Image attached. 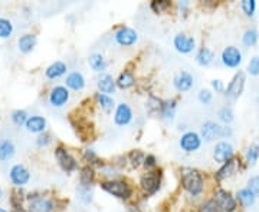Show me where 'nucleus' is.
<instances>
[{
    "label": "nucleus",
    "mask_w": 259,
    "mask_h": 212,
    "mask_svg": "<svg viewBox=\"0 0 259 212\" xmlns=\"http://www.w3.org/2000/svg\"><path fill=\"white\" fill-rule=\"evenodd\" d=\"M183 186L190 195L197 197L203 191V178H202V175L197 170H186L184 173H183Z\"/></svg>",
    "instance_id": "1"
},
{
    "label": "nucleus",
    "mask_w": 259,
    "mask_h": 212,
    "mask_svg": "<svg viewBox=\"0 0 259 212\" xmlns=\"http://www.w3.org/2000/svg\"><path fill=\"white\" fill-rule=\"evenodd\" d=\"M230 129L226 127H222L219 124H216L213 121H208L203 124L202 127V136L206 142H213L216 139H220V138H226L227 135H230Z\"/></svg>",
    "instance_id": "2"
},
{
    "label": "nucleus",
    "mask_w": 259,
    "mask_h": 212,
    "mask_svg": "<svg viewBox=\"0 0 259 212\" xmlns=\"http://www.w3.org/2000/svg\"><path fill=\"white\" fill-rule=\"evenodd\" d=\"M102 189L107 191L108 194L120 198V199H127L131 197V188L126 182L121 181H110V182H104L102 184Z\"/></svg>",
    "instance_id": "3"
},
{
    "label": "nucleus",
    "mask_w": 259,
    "mask_h": 212,
    "mask_svg": "<svg viewBox=\"0 0 259 212\" xmlns=\"http://www.w3.org/2000/svg\"><path fill=\"white\" fill-rule=\"evenodd\" d=\"M215 201L217 207L220 208V211L225 212H233L236 211V199L232 197L230 192L219 189L215 192Z\"/></svg>",
    "instance_id": "4"
},
{
    "label": "nucleus",
    "mask_w": 259,
    "mask_h": 212,
    "mask_svg": "<svg viewBox=\"0 0 259 212\" xmlns=\"http://www.w3.org/2000/svg\"><path fill=\"white\" fill-rule=\"evenodd\" d=\"M222 63L226 68H238L242 63V52L235 47V46H227L223 52H222Z\"/></svg>",
    "instance_id": "5"
},
{
    "label": "nucleus",
    "mask_w": 259,
    "mask_h": 212,
    "mask_svg": "<svg viewBox=\"0 0 259 212\" xmlns=\"http://www.w3.org/2000/svg\"><path fill=\"white\" fill-rule=\"evenodd\" d=\"M200 146H202V138L196 132H186L180 138V148L187 154L196 152Z\"/></svg>",
    "instance_id": "6"
},
{
    "label": "nucleus",
    "mask_w": 259,
    "mask_h": 212,
    "mask_svg": "<svg viewBox=\"0 0 259 212\" xmlns=\"http://www.w3.org/2000/svg\"><path fill=\"white\" fill-rule=\"evenodd\" d=\"M245 82H246V76L243 72H238L233 79L230 81V84L227 85L226 89V96L232 98V99H238L242 92H243V87H245Z\"/></svg>",
    "instance_id": "7"
},
{
    "label": "nucleus",
    "mask_w": 259,
    "mask_h": 212,
    "mask_svg": "<svg viewBox=\"0 0 259 212\" xmlns=\"http://www.w3.org/2000/svg\"><path fill=\"white\" fill-rule=\"evenodd\" d=\"M233 156V146L232 143L226 142V141H222V142H217L213 149V159L219 164H225L227 162L229 159H232Z\"/></svg>",
    "instance_id": "8"
},
{
    "label": "nucleus",
    "mask_w": 259,
    "mask_h": 212,
    "mask_svg": "<svg viewBox=\"0 0 259 212\" xmlns=\"http://www.w3.org/2000/svg\"><path fill=\"white\" fill-rule=\"evenodd\" d=\"M69 100V90L65 86H56L49 93V102L53 108H62Z\"/></svg>",
    "instance_id": "9"
},
{
    "label": "nucleus",
    "mask_w": 259,
    "mask_h": 212,
    "mask_svg": "<svg viewBox=\"0 0 259 212\" xmlns=\"http://www.w3.org/2000/svg\"><path fill=\"white\" fill-rule=\"evenodd\" d=\"M31 179V173L29 170H26V167L20 165V164H16L12 167L10 170V181L13 182V185L16 186H23L29 182Z\"/></svg>",
    "instance_id": "10"
},
{
    "label": "nucleus",
    "mask_w": 259,
    "mask_h": 212,
    "mask_svg": "<svg viewBox=\"0 0 259 212\" xmlns=\"http://www.w3.org/2000/svg\"><path fill=\"white\" fill-rule=\"evenodd\" d=\"M55 155H56V159L59 161V164H61V167H62L64 170H68V172L77 170L78 164H77L75 158H74V156H72V155H71L66 149H65V148H62V146L56 148Z\"/></svg>",
    "instance_id": "11"
},
{
    "label": "nucleus",
    "mask_w": 259,
    "mask_h": 212,
    "mask_svg": "<svg viewBox=\"0 0 259 212\" xmlns=\"http://www.w3.org/2000/svg\"><path fill=\"white\" fill-rule=\"evenodd\" d=\"M132 121V111L127 103H120L114 113V122L118 127H126Z\"/></svg>",
    "instance_id": "12"
},
{
    "label": "nucleus",
    "mask_w": 259,
    "mask_h": 212,
    "mask_svg": "<svg viewBox=\"0 0 259 212\" xmlns=\"http://www.w3.org/2000/svg\"><path fill=\"white\" fill-rule=\"evenodd\" d=\"M173 44H174V47H176L177 52H180V53H190V52L194 49L196 41H194V38H192V36H187V35H184V33H180V35H177V36L174 38Z\"/></svg>",
    "instance_id": "13"
},
{
    "label": "nucleus",
    "mask_w": 259,
    "mask_h": 212,
    "mask_svg": "<svg viewBox=\"0 0 259 212\" xmlns=\"http://www.w3.org/2000/svg\"><path fill=\"white\" fill-rule=\"evenodd\" d=\"M115 41L121 46H132L138 41V35L135 30H132L130 28H120L115 32Z\"/></svg>",
    "instance_id": "14"
},
{
    "label": "nucleus",
    "mask_w": 259,
    "mask_h": 212,
    "mask_svg": "<svg viewBox=\"0 0 259 212\" xmlns=\"http://www.w3.org/2000/svg\"><path fill=\"white\" fill-rule=\"evenodd\" d=\"M141 186L147 194H154L160 186V172H148L141 178Z\"/></svg>",
    "instance_id": "15"
},
{
    "label": "nucleus",
    "mask_w": 259,
    "mask_h": 212,
    "mask_svg": "<svg viewBox=\"0 0 259 212\" xmlns=\"http://www.w3.org/2000/svg\"><path fill=\"white\" fill-rule=\"evenodd\" d=\"M193 76L189 73V72H180L174 76V81H173V85L174 87L178 90V92H187L192 89L193 86Z\"/></svg>",
    "instance_id": "16"
},
{
    "label": "nucleus",
    "mask_w": 259,
    "mask_h": 212,
    "mask_svg": "<svg viewBox=\"0 0 259 212\" xmlns=\"http://www.w3.org/2000/svg\"><path fill=\"white\" fill-rule=\"evenodd\" d=\"M238 167H239V161H238V159H235V158L229 159L227 162H225V164L222 165L220 170L216 172V179L223 181V179H226V178H230L232 175L236 173Z\"/></svg>",
    "instance_id": "17"
},
{
    "label": "nucleus",
    "mask_w": 259,
    "mask_h": 212,
    "mask_svg": "<svg viewBox=\"0 0 259 212\" xmlns=\"http://www.w3.org/2000/svg\"><path fill=\"white\" fill-rule=\"evenodd\" d=\"M16 154V146L15 143L7 139V138H3L0 139V162H7L10 161Z\"/></svg>",
    "instance_id": "18"
},
{
    "label": "nucleus",
    "mask_w": 259,
    "mask_h": 212,
    "mask_svg": "<svg viewBox=\"0 0 259 212\" xmlns=\"http://www.w3.org/2000/svg\"><path fill=\"white\" fill-rule=\"evenodd\" d=\"M25 127L28 129V132H32V133H42L46 129V119L42 116H31L28 118Z\"/></svg>",
    "instance_id": "19"
},
{
    "label": "nucleus",
    "mask_w": 259,
    "mask_h": 212,
    "mask_svg": "<svg viewBox=\"0 0 259 212\" xmlns=\"http://www.w3.org/2000/svg\"><path fill=\"white\" fill-rule=\"evenodd\" d=\"M98 89L104 93V95H108V93H114L115 92V82L113 79L111 75L108 73H101V76L98 78Z\"/></svg>",
    "instance_id": "20"
},
{
    "label": "nucleus",
    "mask_w": 259,
    "mask_h": 212,
    "mask_svg": "<svg viewBox=\"0 0 259 212\" xmlns=\"http://www.w3.org/2000/svg\"><path fill=\"white\" fill-rule=\"evenodd\" d=\"M66 86L72 90H82L85 86V78L81 72H71L66 76Z\"/></svg>",
    "instance_id": "21"
},
{
    "label": "nucleus",
    "mask_w": 259,
    "mask_h": 212,
    "mask_svg": "<svg viewBox=\"0 0 259 212\" xmlns=\"http://www.w3.org/2000/svg\"><path fill=\"white\" fill-rule=\"evenodd\" d=\"M65 73H66V65L64 62H61V60L53 62L45 72L48 79H58V78L64 76Z\"/></svg>",
    "instance_id": "22"
},
{
    "label": "nucleus",
    "mask_w": 259,
    "mask_h": 212,
    "mask_svg": "<svg viewBox=\"0 0 259 212\" xmlns=\"http://www.w3.org/2000/svg\"><path fill=\"white\" fill-rule=\"evenodd\" d=\"M53 204L48 198H36L31 202L29 212H52Z\"/></svg>",
    "instance_id": "23"
},
{
    "label": "nucleus",
    "mask_w": 259,
    "mask_h": 212,
    "mask_svg": "<svg viewBox=\"0 0 259 212\" xmlns=\"http://www.w3.org/2000/svg\"><path fill=\"white\" fill-rule=\"evenodd\" d=\"M89 66L92 68V71L102 73L107 69V60L104 59V56L101 53H92L88 59Z\"/></svg>",
    "instance_id": "24"
},
{
    "label": "nucleus",
    "mask_w": 259,
    "mask_h": 212,
    "mask_svg": "<svg viewBox=\"0 0 259 212\" xmlns=\"http://www.w3.org/2000/svg\"><path fill=\"white\" fill-rule=\"evenodd\" d=\"M36 36L35 35H23L19 38V50L23 52V53H29L33 50V47L36 46Z\"/></svg>",
    "instance_id": "25"
},
{
    "label": "nucleus",
    "mask_w": 259,
    "mask_h": 212,
    "mask_svg": "<svg viewBox=\"0 0 259 212\" xmlns=\"http://www.w3.org/2000/svg\"><path fill=\"white\" fill-rule=\"evenodd\" d=\"M213 59H215V53L209 47H202L196 55V62L200 66H209L213 62Z\"/></svg>",
    "instance_id": "26"
},
{
    "label": "nucleus",
    "mask_w": 259,
    "mask_h": 212,
    "mask_svg": "<svg viewBox=\"0 0 259 212\" xmlns=\"http://www.w3.org/2000/svg\"><path fill=\"white\" fill-rule=\"evenodd\" d=\"M236 197H238V199L242 202V205L243 207H252L254 204H255V201H257V197L248 189V188H243V189H239L238 191V194H236Z\"/></svg>",
    "instance_id": "27"
},
{
    "label": "nucleus",
    "mask_w": 259,
    "mask_h": 212,
    "mask_svg": "<svg viewBox=\"0 0 259 212\" xmlns=\"http://www.w3.org/2000/svg\"><path fill=\"white\" fill-rule=\"evenodd\" d=\"M97 100H98V103H99V106H101V109H102L104 112H107V113L113 112L115 103H114V99H113L110 95L98 93V95H97Z\"/></svg>",
    "instance_id": "28"
},
{
    "label": "nucleus",
    "mask_w": 259,
    "mask_h": 212,
    "mask_svg": "<svg viewBox=\"0 0 259 212\" xmlns=\"http://www.w3.org/2000/svg\"><path fill=\"white\" fill-rule=\"evenodd\" d=\"M134 84H135V79H134V75L130 71H124L118 76V81L115 82V85L118 86V87H121V89H129Z\"/></svg>",
    "instance_id": "29"
},
{
    "label": "nucleus",
    "mask_w": 259,
    "mask_h": 212,
    "mask_svg": "<svg viewBox=\"0 0 259 212\" xmlns=\"http://www.w3.org/2000/svg\"><path fill=\"white\" fill-rule=\"evenodd\" d=\"M258 32H257V29H248L245 33H243V36H242V42L245 46H248V47H251V46H254L255 43L258 42Z\"/></svg>",
    "instance_id": "30"
},
{
    "label": "nucleus",
    "mask_w": 259,
    "mask_h": 212,
    "mask_svg": "<svg viewBox=\"0 0 259 212\" xmlns=\"http://www.w3.org/2000/svg\"><path fill=\"white\" fill-rule=\"evenodd\" d=\"M12 32H13V25L7 19L0 17V38L7 39V38H10Z\"/></svg>",
    "instance_id": "31"
},
{
    "label": "nucleus",
    "mask_w": 259,
    "mask_h": 212,
    "mask_svg": "<svg viewBox=\"0 0 259 212\" xmlns=\"http://www.w3.org/2000/svg\"><path fill=\"white\" fill-rule=\"evenodd\" d=\"M259 159V143H254L249 146V149L246 151V161L251 165H255Z\"/></svg>",
    "instance_id": "32"
},
{
    "label": "nucleus",
    "mask_w": 259,
    "mask_h": 212,
    "mask_svg": "<svg viewBox=\"0 0 259 212\" xmlns=\"http://www.w3.org/2000/svg\"><path fill=\"white\" fill-rule=\"evenodd\" d=\"M174 113H176V102H166L162 105V115L166 118V119H173L174 118Z\"/></svg>",
    "instance_id": "33"
},
{
    "label": "nucleus",
    "mask_w": 259,
    "mask_h": 212,
    "mask_svg": "<svg viewBox=\"0 0 259 212\" xmlns=\"http://www.w3.org/2000/svg\"><path fill=\"white\" fill-rule=\"evenodd\" d=\"M12 121H13V124L15 125H17V127H22V125H25L26 124V121H28V113H26V111H15L13 113H12Z\"/></svg>",
    "instance_id": "34"
},
{
    "label": "nucleus",
    "mask_w": 259,
    "mask_h": 212,
    "mask_svg": "<svg viewBox=\"0 0 259 212\" xmlns=\"http://www.w3.org/2000/svg\"><path fill=\"white\" fill-rule=\"evenodd\" d=\"M241 6H242V10L245 12L246 16L255 14V10H257V1L255 0H243L241 3Z\"/></svg>",
    "instance_id": "35"
},
{
    "label": "nucleus",
    "mask_w": 259,
    "mask_h": 212,
    "mask_svg": "<svg viewBox=\"0 0 259 212\" xmlns=\"http://www.w3.org/2000/svg\"><path fill=\"white\" fill-rule=\"evenodd\" d=\"M233 111L230 109V108H222L220 111H219V119L222 121V122H225V124H230L232 121H233Z\"/></svg>",
    "instance_id": "36"
},
{
    "label": "nucleus",
    "mask_w": 259,
    "mask_h": 212,
    "mask_svg": "<svg viewBox=\"0 0 259 212\" xmlns=\"http://www.w3.org/2000/svg\"><path fill=\"white\" fill-rule=\"evenodd\" d=\"M92 179H94V170H89V168L82 170V173H81V185H84V186H91Z\"/></svg>",
    "instance_id": "37"
},
{
    "label": "nucleus",
    "mask_w": 259,
    "mask_h": 212,
    "mask_svg": "<svg viewBox=\"0 0 259 212\" xmlns=\"http://www.w3.org/2000/svg\"><path fill=\"white\" fill-rule=\"evenodd\" d=\"M248 189L258 198L259 197V175H255L252 178H249L248 181Z\"/></svg>",
    "instance_id": "38"
},
{
    "label": "nucleus",
    "mask_w": 259,
    "mask_h": 212,
    "mask_svg": "<svg viewBox=\"0 0 259 212\" xmlns=\"http://www.w3.org/2000/svg\"><path fill=\"white\" fill-rule=\"evenodd\" d=\"M199 100H200V103H203V105H209L210 102H212V99H213V95H212V92L209 90V89H202L200 92H199Z\"/></svg>",
    "instance_id": "39"
},
{
    "label": "nucleus",
    "mask_w": 259,
    "mask_h": 212,
    "mask_svg": "<svg viewBox=\"0 0 259 212\" xmlns=\"http://www.w3.org/2000/svg\"><path fill=\"white\" fill-rule=\"evenodd\" d=\"M248 72L254 76L259 75V56H254L248 63Z\"/></svg>",
    "instance_id": "40"
},
{
    "label": "nucleus",
    "mask_w": 259,
    "mask_h": 212,
    "mask_svg": "<svg viewBox=\"0 0 259 212\" xmlns=\"http://www.w3.org/2000/svg\"><path fill=\"white\" fill-rule=\"evenodd\" d=\"M130 161H131L132 167L137 168V167H140V164L144 161V155H143L140 151H132V152L130 154Z\"/></svg>",
    "instance_id": "41"
},
{
    "label": "nucleus",
    "mask_w": 259,
    "mask_h": 212,
    "mask_svg": "<svg viewBox=\"0 0 259 212\" xmlns=\"http://www.w3.org/2000/svg\"><path fill=\"white\" fill-rule=\"evenodd\" d=\"M199 212H222V211H220V208L217 207V204L212 199V201H208V202L202 204V207L199 208Z\"/></svg>",
    "instance_id": "42"
},
{
    "label": "nucleus",
    "mask_w": 259,
    "mask_h": 212,
    "mask_svg": "<svg viewBox=\"0 0 259 212\" xmlns=\"http://www.w3.org/2000/svg\"><path fill=\"white\" fill-rule=\"evenodd\" d=\"M170 7V1H153L151 3V9L156 13H162L164 10H167Z\"/></svg>",
    "instance_id": "43"
},
{
    "label": "nucleus",
    "mask_w": 259,
    "mask_h": 212,
    "mask_svg": "<svg viewBox=\"0 0 259 212\" xmlns=\"http://www.w3.org/2000/svg\"><path fill=\"white\" fill-rule=\"evenodd\" d=\"M50 136L48 135V133H43V135H39L38 136V139H36V143L39 145V146H48L49 143H50Z\"/></svg>",
    "instance_id": "44"
},
{
    "label": "nucleus",
    "mask_w": 259,
    "mask_h": 212,
    "mask_svg": "<svg viewBox=\"0 0 259 212\" xmlns=\"http://www.w3.org/2000/svg\"><path fill=\"white\" fill-rule=\"evenodd\" d=\"M144 165H146V168H154L156 167V158L153 156V155H147L146 158H144Z\"/></svg>",
    "instance_id": "45"
},
{
    "label": "nucleus",
    "mask_w": 259,
    "mask_h": 212,
    "mask_svg": "<svg viewBox=\"0 0 259 212\" xmlns=\"http://www.w3.org/2000/svg\"><path fill=\"white\" fill-rule=\"evenodd\" d=\"M212 87L215 89L216 92H223V90H225V85H223V82H222L220 79L212 81Z\"/></svg>",
    "instance_id": "46"
},
{
    "label": "nucleus",
    "mask_w": 259,
    "mask_h": 212,
    "mask_svg": "<svg viewBox=\"0 0 259 212\" xmlns=\"http://www.w3.org/2000/svg\"><path fill=\"white\" fill-rule=\"evenodd\" d=\"M85 156L88 158V159H94V158H95V154H94L92 151H89V149H88V151L85 152Z\"/></svg>",
    "instance_id": "47"
},
{
    "label": "nucleus",
    "mask_w": 259,
    "mask_h": 212,
    "mask_svg": "<svg viewBox=\"0 0 259 212\" xmlns=\"http://www.w3.org/2000/svg\"><path fill=\"white\" fill-rule=\"evenodd\" d=\"M0 212H7L6 210H3V208H0Z\"/></svg>",
    "instance_id": "48"
},
{
    "label": "nucleus",
    "mask_w": 259,
    "mask_h": 212,
    "mask_svg": "<svg viewBox=\"0 0 259 212\" xmlns=\"http://www.w3.org/2000/svg\"><path fill=\"white\" fill-rule=\"evenodd\" d=\"M0 198H1V188H0Z\"/></svg>",
    "instance_id": "49"
},
{
    "label": "nucleus",
    "mask_w": 259,
    "mask_h": 212,
    "mask_svg": "<svg viewBox=\"0 0 259 212\" xmlns=\"http://www.w3.org/2000/svg\"><path fill=\"white\" fill-rule=\"evenodd\" d=\"M258 103H259V95H258Z\"/></svg>",
    "instance_id": "50"
}]
</instances>
